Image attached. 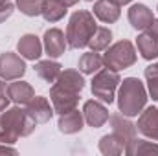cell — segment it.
<instances>
[{"label":"cell","mask_w":158,"mask_h":156,"mask_svg":"<svg viewBox=\"0 0 158 156\" xmlns=\"http://www.w3.org/2000/svg\"><path fill=\"white\" fill-rule=\"evenodd\" d=\"M2 153H11V154H17V151L15 149H7V147H0V154Z\"/></svg>","instance_id":"d6a6232c"},{"label":"cell","mask_w":158,"mask_h":156,"mask_svg":"<svg viewBox=\"0 0 158 156\" xmlns=\"http://www.w3.org/2000/svg\"><path fill=\"white\" fill-rule=\"evenodd\" d=\"M68 42H66V35L57 30V28H52V30H46L44 31V50L48 53L50 59H55V57H61L66 50Z\"/></svg>","instance_id":"ba28073f"},{"label":"cell","mask_w":158,"mask_h":156,"mask_svg":"<svg viewBox=\"0 0 158 156\" xmlns=\"http://www.w3.org/2000/svg\"><path fill=\"white\" fill-rule=\"evenodd\" d=\"M110 2H114L116 6H119V7H121V6H127V4H129L131 0H110Z\"/></svg>","instance_id":"1f68e13d"},{"label":"cell","mask_w":158,"mask_h":156,"mask_svg":"<svg viewBox=\"0 0 158 156\" xmlns=\"http://www.w3.org/2000/svg\"><path fill=\"white\" fill-rule=\"evenodd\" d=\"M98 24L94 20V15L88 11H76L70 17V22L66 26V42L70 48L79 50L88 46V40L94 35Z\"/></svg>","instance_id":"3957f363"},{"label":"cell","mask_w":158,"mask_h":156,"mask_svg":"<svg viewBox=\"0 0 158 156\" xmlns=\"http://www.w3.org/2000/svg\"><path fill=\"white\" fill-rule=\"evenodd\" d=\"M94 15L107 24H112L119 18V6H116L110 0H96L94 4Z\"/></svg>","instance_id":"2e32d148"},{"label":"cell","mask_w":158,"mask_h":156,"mask_svg":"<svg viewBox=\"0 0 158 156\" xmlns=\"http://www.w3.org/2000/svg\"><path fill=\"white\" fill-rule=\"evenodd\" d=\"M61 68H63V66H61L59 63L46 59V61H39V63L35 64V74H37L40 79H44L46 83H55L57 77L61 76V72H63Z\"/></svg>","instance_id":"d6986e66"},{"label":"cell","mask_w":158,"mask_h":156,"mask_svg":"<svg viewBox=\"0 0 158 156\" xmlns=\"http://www.w3.org/2000/svg\"><path fill=\"white\" fill-rule=\"evenodd\" d=\"M136 129L147 136V138H153L158 142V109L156 107H147L138 119V125Z\"/></svg>","instance_id":"7c38bea8"},{"label":"cell","mask_w":158,"mask_h":156,"mask_svg":"<svg viewBox=\"0 0 158 156\" xmlns=\"http://www.w3.org/2000/svg\"><path fill=\"white\" fill-rule=\"evenodd\" d=\"M83 129V114L79 112L77 109L66 112V114H61L59 117V130L64 132V134H76Z\"/></svg>","instance_id":"ac0fdd59"},{"label":"cell","mask_w":158,"mask_h":156,"mask_svg":"<svg viewBox=\"0 0 158 156\" xmlns=\"http://www.w3.org/2000/svg\"><path fill=\"white\" fill-rule=\"evenodd\" d=\"M86 2H94V0H86Z\"/></svg>","instance_id":"e575fe53"},{"label":"cell","mask_w":158,"mask_h":156,"mask_svg":"<svg viewBox=\"0 0 158 156\" xmlns=\"http://www.w3.org/2000/svg\"><path fill=\"white\" fill-rule=\"evenodd\" d=\"M59 2H61V4H64L66 7H70V6H76L79 0H59Z\"/></svg>","instance_id":"4dcf8cb0"},{"label":"cell","mask_w":158,"mask_h":156,"mask_svg":"<svg viewBox=\"0 0 158 156\" xmlns=\"http://www.w3.org/2000/svg\"><path fill=\"white\" fill-rule=\"evenodd\" d=\"M103 68V57H99L98 51L83 53L79 59V70L83 74H96Z\"/></svg>","instance_id":"7402d4cb"},{"label":"cell","mask_w":158,"mask_h":156,"mask_svg":"<svg viewBox=\"0 0 158 156\" xmlns=\"http://www.w3.org/2000/svg\"><path fill=\"white\" fill-rule=\"evenodd\" d=\"M119 83L121 81H119V76H118L116 70L103 68V70H99L94 76V79H92V94L99 101L110 105L114 101V94H116V88H118Z\"/></svg>","instance_id":"5b68a950"},{"label":"cell","mask_w":158,"mask_h":156,"mask_svg":"<svg viewBox=\"0 0 158 156\" xmlns=\"http://www.w3.org/2000/svg\"><path fill=\"white\" fill-rule=\"evenodd\" d=\"M50 99L53 103V110L59 112V114H66L70 110H74L77 107L79 101V92H72V90H66L63 86H59L57 83L52 86L50 90Z\"/></svg>","instance_id":"8992f818"},{"label":"cell","mask_w":158,"mask_h":156,"mask_svg":"<svg viewBox=\"0 0 158 156\" xmlns=\"http://www.w3.org/2000/svg\"><path fill=\"white\" fill-rule=\"evenodd\" d=\"M110 40H112V31H110L109 28L98 26L96 31H94V35L88 40V48H90L92 51H103V50L109 48Z\"/></svg>","instance_id":"44dd1931"},{"label":"cell","mask_w":158,"mask_h":156,"mask_svg":"<svg viewBox=\"0 0 158 156\" xmlns=\"http://www.w3.org/2000/svg\"><path fill=\"white\" fill-rule=\"evenodd\" d=\"M0 2H7V0H0Z\"/></svg>","instance_id":"d590c367"},{"label":"cell","mask_w":158,"mask_h":156,"mask_svg":"<svg viewBox=\"0 0 158 156\" xmlns=\"http://www.w3.org/2000/svg\"><path fill=\"white\" fill-rule=\"evenodd\" d=\"M35 121L28 116L26 110L13 107L0 116V142L15 143L20 136H30L35 130Z\"/></svg>","instance_id":"6da1fadb"},{"label":"cell","mask_w":158,"mask_h":156,"mask_svg":"<svg viewBox=\"0 0 158 156\" xmlns=\"http://www.w3.org/2000/svg\"><path fill=\"white\" fill-rule=\"evenodd\" d=\"M147 103V94L138 77H127L121 81L118 92V107L123 116H138Z\"/></svg>","instance_id":"7a4b0ae2"},{"label":"cell","mask_w":158,"mask_h":156,"mask_svg":"<svg viewBox=\"0 0 158 156\" xmlns=\"http://www.w3.org/2000/svg\"><path fill=\"white\" fill-rule=\"evenodd\" d=\"M7 90H9L11 101H15L17 105H28L35 97V92H33L31 84L26 83V81H17L15 79V83L7 84Z\"/></svg>","instance_id":"5bb4252c"},{"label":"cell","mask_w":158,"mask_h":156,"mask_svg":"<svg viewBox=\"0 0 158 156\" xmlns=\"http://www.w3.org/2000/svg\"><path fill=\"white\" fill-rule=\"evenodd\" d=\"M17 50L24 59H30V61H37L42 55V44H40L39 37L31 35V33H26L20 37L19 44H17Z\"/></svg>","instance_id":"4fadbf2b"},{"label":"cell","mask_w":158,"mask_h":156,"mask_svg":"<svg viewBox=\"0 0 158 156\" xmlns=\"http://www.w3.org/2000/svg\"><path fill=\"white\" fill-rule=\"evenodd\" d=\"M125 153L131 156L134 154H158V145L151 143V142H145V140H131L127 145H125Z\"/></svg>","instance_id":"d4e9b609"},{"label":"cell","mask_w":158,"mask_h":156,"mask_svg":"<svg viewBox=\"0 0 158 156\" xmlns=\"http://www.w3.org/2000/svg\"><path fill=\"white\" fill-rule=\"evenodd\" d=\"M44 2L46 0H17V7L28 17H37L42 13Z\"/></svg>","instance_id":"484cf974"},{"label":"cell","mask_w":158,"mask_h":156,"mask_svg":"<svg viewBox=\"0 0 158 156\" xmlns=\"http://www.w3.org/2000/svg\"><path fill=\"white\" fill-rule=\"evenodd\" d=\"M136 44H138V51H140V55H142L143 59L153 61V59L158 57V39L155 35H151L147 30L138 37Z\"/></svg>","instance_id":"e0dca14e"},{"label":"cell","mask_w":158,"mask_h":156,"mask_svg":"<svg viewBox=\"0 0 158 156\" xmlns=\"http://www.w3.org/2000/svg\"><path fill=\"white\" fill-rule=\"evenodd\" d=\"M26 112L37 125L39 123H46L50 117L53 116V109L50 107V101L42 96H35L28 105H26Z\"/></svg>","instance_id":"30bf717a"},{"label":"cell","mask_w":158,"mask_h":156,"mask_svg":"<svg viewBox=\"0 0 158 156\" xmlns=\"http://www.w3.org/2000/svg\"><path fill=\"white\" fill-rule=\"evenodd\" d=\"M11 97H9V90H7V84L4 79H0V112L6 110V107L9 105Z\"/></svg>","instance_id":"83f0119b"},{"label":"cell","mask_w":158,"mask_h":156,"mask_svg":"<svg viewBox=\"0 0 158 156\" xmlns=\"http://www.w3.org/2000/svg\"><path fill=\"white\" fill-rule=\"evenodd\" d=\"M83 116H85V121L94 127V129H99L103 127L107 121H109V110L99 103V101H86L85 107H83Z\"/></svg>","instance_id":"9c48e42d"},{"label":"cell","mask_w":158,"mask_h":156,"mask_svg":"<svg viewBox=\"0 0 158 156\" xmlns=\"http://www.w3.org/2000/svg\"><path fill=\"white\" fill-rule=\"evenodd\" d=\"M136 63V50L132 42L129 40H119L114 46L107 48V53L103 57V64L110 70H125Z\"/></svg>","instance_id":"277c9868"},{"label":"cell","mask_w":158,"mask_h":156,"mask_svg":"<svg viewBox=\"0 0 158 156\" xmlns=\"http://www.w3.org/2000/svg\"><path fill=\"white\" fill-rule=\"evenodd\" d=\"M145 70H149V72H158V63H156V64H151V66H147Z\"/></svg>","instance_id":"836d02e7"},{"label":"cell","mask_w":158,"mask_h":156,"mask_svg":"<svg viewBox=\"0 0 158 156\" xmlns=\"http://www.w3.org/2000/svg\"><path fill=\"white\" fill-rule=\"evenodd\" d=\"M155 17H153V11L145 6V4H132L131 9H129V22L134 30H140V31H145L151 24H153Z\"/></svg>","instance_id":"8fae6325"},{"label":"cell","mask_w":158,"mask_h":156,"mask_svg":"<svg viewBox=\"0 0 158 156\" xmlns=\"http://www.w3.org/2000/svg\"><path fill=\"white\" fill-rule=\"evenodd\" d=\"M147 31H149L151 35H155V37L158 39V20H153V24L147 28Z\"/></svg>","instance_id":"f546056e"},{"label":"cell","mask_w":158,"mask_h":156,"mask_svg":"<svg viewBox=\"0 0 158 156\" xmlns=\"http://www.w3.org/2000/svg\"><path fill=\"white\" fill-rule=\"evenodd\" d=\"M99 151L103 154H121L125 151V142L119 138L118 134H107L99 142Z\"/></svg>","instance_id":"603a6c76"},{"label":"cell","mask_w":158,"mask_h":156,"mask_svg":"<svg viewBox=\"0 0 158 156\" xmlns=\"http://www.w3.org/2000/svg\"><path fill=\"white\" fill-rule=\"evenodd\" d=\"M145 77H147V83H149L151 97L158 101V72H149V70H145Z\"/></svg>","instance_id":"4316f807"},{"label":"cell","mask_w":158,"mask_h":156,"mask_svg":"<svg viewBox=\"0 0 158 156\" xmlns=\"http://www.w3.org/2000/svg\"><path fill=\"white\" fill-rule=\"evenodd\" d=\"M57 84L66 90H72V92H81L85 88V79L77 70H64L57 77Z\"/></svg>","instance_id":"ffe728a7"},{"label":"cell","mask_w":158,"mask_h":156,"mask_svg":"<svg viewBox=\"0 0 158 156\" xmlns=\"http://www.w3.org/2000/svg\"><path fill=\"white\" fill-rule=\"evenodd\" d=\"M40 15H42L48 22H57V20H61V18L66 15V6L61 4L59 0H46Z\"/></svg>","instance_id":"cb8c5ba5"},{"label":"cell","mask_w":158,"mask_h":156,"mask_svg":"<svg viewBox=\"0 0 158 156\" xmlns=\"http://www.w3.org/2000/svg\"><path fill=\"white\" fill-rule=\"evenodd\" d=\"M26 72V64L20 59V55L6 51L0 55V77L4 81H15L20 79Z\"/></svg>","instance_id":"52a82bcc"},{"label":"cell","mask_w":158,"mask_h":156,"mask_svg":"<svg viewBox=\"0 0 158 156\" xmlns=\"http://www.w3.org/2000/svg\"><path fill=\"white\" fill-rule=\"evenodd\" d=\"M110 121V127H112V132L118 134L119 138L125 142V145L134 140V134H136V125H132L129 119H125L123 114H114V116L109 117Z\"/></svg>","instance_id":"9a60e30c"},{"label":"cell","mask_w":158,"mask_h":156,"mask_svg":"<svg viewBox=\"0 0 158 156\" xmlns=\"http://www.w3.org/2000/svg\"><path fill=\"white\" fill-rule=\"evenodd\" d=\"M13 11H15V6H13L9 0H7V2H0V24H2L6 18H9Z\"/></svg>","instance_id":"f1b7e54d"}]
</instances>
